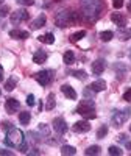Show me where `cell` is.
Wrapping results in <instances>:
<instances>
[{
  "mask_svg": "<svg viewBox=\"0 0 131 156\" xmlns=\"http://www.w3.org/2000/svg\"><path fill=\"white\" fill-rule=\"evenodd\" d=\"M112 6H114L115 9L122 8V6H123V0H112Z\"/></svg>",
  "mask_w": 131,
  "mask_h": 156,
  "instance_id": "836d02e7",
  "label": "cell"
},
{
  "mask_svg": "<svg viewBox=\"0 0 131 156\" xmlns=\"http://www.w3.org/2000/svg\"><path fill=\"white\" fill-rule=\"evenodd\" d=\"M62 59H64V64H67V66L73 64V61H75V55H73V51H72V50H67V51L64 53Z\"/></svg>",
  "mask_w": 131,
  "mask_h": 156,
  "instance_id": "44dd1931",
  "label": "cell"
},
{
  "mask_svg": "<svg viewBox=\"0 0 131 156\" xmlns=\"http://www.w3.org/2000/svg\"><path fill=\"white\" fill-rule=\"evenodd\" d=\"M98 36H100V39H101L103 42H109L111 39L114 37V33H112L111 30H106V31H101Z\"/></svg>",
  "mask_w": 131,
  "mask_h": 156,
  "instance_id": "603a6c76",
  "label": "cell"
},
{
  "mask_svg": "<svg viewBox=\"0 0 131 156\" xmlns=\"http://www.w3.org/2000/svg\"><path fill=\"white\" fill-rule=\"evenodd\" d=\"M16 84H17V78H16V76H11L9 80L5 83V89L9 92V90H12V89L16 87Z\"/></svg>",
  "mask_w": 131,
  "mask_h": 156,
  "instance_id": "484cf974",
  "label": "cell"
},
{
  "mask_svg": "<svg viewBox=\"0 0 131 156\" xmlns=\"http://www.w3.org/2000/svg\"><path fill=\"white\" fill-rule=\"evenodd\" d=\"M126 150H131V140L126 142Z\"/></svg>",
  "mask_w": 131,
  "mask_h": 156,
  "instance_id": "b9f144b4",
  "label": "cell"
},
{
  "mask_svg": "<svg viewBox=\"0 0 131 156\" xmlns=\"http://www.w3.org/2000/svg\"><path fill=\"white\" fill-rule=\"evenodd\" d=\"M2 126H3V129H6V131H8L9 128H12V123H9V122H3Z\"/></svg>",
  "mask_w": 131,
  "mask_h": 156,
  "instance_id": "74e56055",
  "label": "cell"
},
{
  "mask_svg": "<svg viewBox=\"0 0 131 156\" xmlns=\"http://www.w3.org/2000/svg\"><path fill=\"white\" fill-rule=\"evenodd\" d=\"M9 12V6L8 5H2L0 6V17H6Z\"/></svg>",
  "mask_w": 131,
  "mask_h": 156,
  "instance_id": "4dcf8cb0",
  "label": "cell"
},
{
  "mask_svg": "<svg viewBox=\"0 0 131 156\" xmlns=\"http://www.w3.org/2000/svg\"><path fill=\"white\" fill-rule=\"evenodd\" d=\"M75 153H76V150L72 145H62L61 147V154H64V156H73Z\"/></svg>",
  "mask_w": 131,
  "mask_h": 156,
  "instance_id": "7402d4cb",
  "label": "cell"
},
{
  "mask_svg": "<svg viewBox=\"0 0 131 156\" xmlns=\"http://www.w3.org/2000/svg\"><path fill=\"white\" fill-rule=\"evenodd\" d=\"M128 9H129V11H131V5H129V6H128Z\"/></svg>",
  "mask_w": 131,
  "mask_h": 156,
  "instance_id": "ee69618b",
  "label": "cell"
},
{
  "mask_svg": "<svg viewBox=\"0 0 131 156\" xmlns=\"http://www.w3.org/2000/svg\"><path fill=\"white\" fill-rule=\"evenodd\" d=\"M81 8H83V14L89 20H94L100 16L103 9V2L101 0H81Z\"/></svg>",
  "mask_w": 131,
  "mask_h": 156,
  "instance_id": "6da1fadb",
  "label": "cell"
},
{
  "mask_svg": "<svg viewBox=\"0 0 131 156\" xmlns=\"http://www.w3.org/2000/svg\"><path fill=\"white\" fill-rule=\"evenodd\" d=\"M72 129H73L75 133H87L89 129H90V123L87 120H78V122L73 123Z\"/></svg>",
  "mask_w": 131,
  "mask_h": 156,
  "instance_id": "9c48e42d",
  "label": "cell"
},
{
  "mask_svg": "<svg viewBox=\"0 0 131 156\" xmlns=\"http://www.w3.org/2000/svg\"><path fill=\"white\" fill-rule=\"evenodd\" d=\"M129 58H131V53H129Z\"/></svg>",
  "mask_w": 131,
  "mask_h": 156,
  "instance_id": "bcb514c9",
  "label": "cell"
},
{
  "mask_svg": "<svg viewBox=\"0 0 131 156\" xmlns=\"http://www.w3.org/2000/svg\"><path fill=\"white\" fill-rule=\"evenodd\" d=\"M0 94H2V90H0Z\"/></svg>",
  "mask_w": 131,
  "mask_h": 156,
  "instance_id": "7dc6e473",
  "label": "cell"
},
{
  "mask_svg": "<svg viewBox=\"0 0 131 156\" xmlns=\"http://www.w3.org/2000/svg\"><path fill=\"white\" fill-rule=\"evenodd\" d=\"M30 19V12L27 9H17L14 12H11V23L12 25H19L23 20H28Z\"/></svg>",
  "mask_w": 131,
  "mask_h": 156,
  "instance_id": "52a82bcc",
  "label": "cell"
},
{
  "mask_svg": "<svg viewBox=\"0 0 131 156\" xmlns=\"http://www.w3.org/2000/svg\"><path fill=\"white\" fill-rule=\"evenodd\" d=\"M108 153L112 154V156H120V154H123V151H122L119 147H115V145H111V147L108 148Z\"/></svg>",
  "mask_w": 131,
  "mask_h": 156,
  "instance_id": "f546056e",
  "label": "cell"
},
{
  "mask_svg": "<svg viewBox=\"0 0 131 156\" xmlns=\"http://www.w3.org/2000/svg\"><path fill=\"white\" fill-rule=\"evenodd\" d=\"M9 37H12V39H27V37H30V33L23 31V30H11Z\"/></svg>",
  "mask_w": 131,
  "mask_h": 156,
  "instance_id": "e0dca14e",
  "label": "cell"
},
{
  "mask_svg": "<svg viewBox=\"0 0 131 156\" xmlns=\"http://www.w3.org/2000/svg\"><path fill=\"white\" fill-rule=\"evenodd\" d=\"M129 131H131V125H129Z\"/></svg>",
  "mask_w": 131,
  "mask_h": 156,
  "instance_id": "f6af8a7d",
  "label": "cell"
},
{
  "mask_svg": "<svg viewBox=\"0 0 131 156\" xmlns=\"http://www.w3.org/2000/svg\"><path fill=\"white\" fill-rule=\"evenodd\" d=\"M100 147L98 145H90V147H87L86 150H84V154H87V156H92V154H100Z\"/></svg>",
  "mask_w": 131,
  "mask_h": 156,
  "instance_id": "d4e9b609",
  "label": "cell"
},
{
  "mask_svg": "<svg viewBox=\"0 0 131 156\" xmlns=\"http://www.w3.org/2000/svg\"><path fill=\"white\" fill-rule=\"evenodd\" d=\"M19 5H23V6H31L34 5V0H17Z\"/></svg>",
  "mask_w": 131,
  "mask_h": 156,
  "instance_id": "d6a6232c",
  "label": "cell"
},
{
  "mask_svg": "<svg viewBox=\"0 0 131 156\" xmlns=\"http://www.w3.org/2000/svg\"><path fill=\"white\" fill-rule=\"evenodd\" d=\"M111 20L119 28H125V25H126V17L122 14V12H112V14H111Z\"/></svg>",
  "mask_w": 131,
  "mask_h": 156,
  "instance_id": "8fae6325",
  "label": "cell"
},
{
  "mask_svg": "<svg viewBox=\"0 0 131 156\" xmlns=\"http://www.w3.org/2000/svg\"><path fill=\"white\" fill-rule=\"evenodd\" d=\"M45 22H47V17H45V14H41V16H37L33 22H31V30H39V28H42L44 25H45Z\"/></svg>",
  "mask_w": 131,
  "mask_h": 156,
  "instance_id": "5bb4252c",
  "label": "cell"
},
{
  "mask_svg": "<svg viewBox=\"0 0 131 156\" xmlns=\"http://www.w3.org/2000/svg\"><path fill=\"white\" fill-rule=\"evenodd\" d=\"M104 69H106V62H104V59H95L92 62V73L94 75H101L104 72Z\"/></svg>",
  "mask_w": 131,
  "mask_h": 156,
  "instance_id": "7c38bea8",
  "label": "cell"
},
{
  "mask_svg": "<svg viewBox=\"0 0 131 156\" xmlns=\"http://www.w3.org/2000/svg\"><path fill=\"white\" fill-rule=\"evenodd\" d=\"M25 142V137H23V133L17 128H9L8 133H6V137H5V144L8 147H12V148H19V145Z\"/></svg>",
  "mask_w": 131,
  "mask_h": 156,
  "instance_id": "3957f363",
  "label": "cell"
},
{
  "mask_svg": "<svg viewBox=\"0 0 131 156\" xmlns=\"http://www.w3.org/2000/svg\"><path fill=\"white\" fill-rule=\"evenodd\" d=\"M81 20L80 14L75 11H67V9H64V11H59L56 17H55V23H56V27L59 28H66V27H69V25L72 23H78Z\"/></svg>",
  "mask_w": 131,
  "mask_h": 156,
  "instance_id": "7a4b0ae2",
  "label": "cell"
},
{
  "mask_svg": "<svg viewBox=\"0 0 131 156\" xmlns=\"http://www.w3.org/2000/svg\"><path fill=\"white\" fill-rule=\"evenodd\" d=\"M53 129L58 134H64L69 129V126H67V123H66V120L62 117H55L53 119Z\"/></svg>",
  "mask_w": 131,
  "mask_h": 156,
  "instance_id": "ba28073f",
  "label": "cell"
},
{
  "mask_svg": "<svg viewBox=\"0 0 131 156\" xmlns=\"http://www.w3.org/2000/svg\"><path fill=\"white\" fill-rule=\"evenodd\" d=\"M123 100H125V101H131V87L123 94Z\"/></svg>",
  "mask_w": 131,
  "mask_h": 156,
  "instance_id": "8d00e7d4",
  "label": "cell"
},
{
  "mask_svg": "<svg viewBox=\"0 0 131 156\" xmlns=\"http://www.w3.org/2000/svg\"><path fill=\"white\" fill-rule=\"evenodd\" d=\"M76 114H81L84 119H95V103H94V100L92 98H86V100H83L80 105H78V108H76Z\"/></svg>",
  "mask_w": 131,
  "mask_h": 156,
  "instance_id": "277c9868",
  "label": "cell"
},
{
  "mask_svg": "<svg viewBox=\"0 0 131 156\" xmlns=\"http://www.w3.org/2000/svg\"><path fill=\"white\" fill-rule=\"evenodd\" d=\"M119 37L122 39V41H128V39L131 37V30L120 28V30H119Z\"/></svg>",
  "mask_w": 131,
  "mask_h": 156,
  "instance_id": "4316f807",
  "label": "cell"
},
{
  "mask_svg": "<svg viewBox=\"0 0 131 156\" xmlns=\"http://www.w3.org/2000/svg\"><path fill=\"white\" fill-rule=\"evenodd\" d=\"M89 89L92 90V92H101V90L106 89V81L104 80H95L92 84L89 86Z\"/></svg>",
  "mask_w": 131,
  "mask_h": 156,
  "instance_id": "2e32d148",
  "label": "cell"
},
{
  "mask_svg": "<svg viewBox=\"0 0 131 156\" xmlns=\"http://www.w3.org/2000/svg\"><path fill=\"white\" fill-rule=\"evenodd\" d=\"M2 3H3V0H0V5H2Z\"/></svg>",
  "mask_w": 131,
  "mask_h": 156,
  "instance_id": "7bdbcfd3",
  "label": "cell"
},
{
  "mask_svg": "<svg viewBox=\"0 0 131 156\" xmlns=\"http://www.w3.org/2000/svg\"><path fill=\"white\" fill-rule=\"evenodd\" d=\"M117 139H119V140H126V134H120Z\"/></svg>",
  "mask_w": 131,
  "mask_h": 156,
  "instance_id": "60d3db41",
  "label": "cell"
},
{
  "mask_svg": "<svg viewBox=\"0 0 131 156\" xmlns=\"http://www.w3.org/2000/svg\"><path fill=\"white\" fill-rule=\"evenodd\" d=\"M34 78L41 86H48L53 80V70H41L34 75Z\"/></svg>",
  "mask_w": 131,
  "mask_h": 156,
  "instance_id": "8992f818",
  "label": "cell"
},
{
  "mask_svg": "<svg viewBox=\"0 0 131 156\" xmlns=\"http://www.w3.org/2000/svg\"><path fill=\"white\" fill-rule=\"evenodd\" d=\"M5 108H6V112H8V114H14V112H17V111H19L20 103H19L16 98H6Z\"/></svg>",
  "mask_w": 131,
  "mask_h": 156,
  "instance_id": "30bf717a",
  "label": "cell"
},
{
  "mask_svg": "<svg viewBox=\"0 0 131 156\" xmlns=\"http://www.w3.org/2000/svg\"><path fill=\"white\" fill-rule=\"evenodd\" d=\"M30 119H31V114H30L28 111H22V112L19 114V122H20L22 125H28V123H30Z\"/></svg>",
  "mask_w": 131,
  "mask_h": 156,
  "instance_id": "ffe728a7",
  "label": "cell"
},
{
  "mask_svg": "<svg viewBox=\"0 0 131 156\" xmlns=\"http://www.w3.org/2000/svg\"><path fill=\"white\" fill-rule=\"evenodd\" d=\"M86 36V30H80V31H76V33H73L69 39H70V42H78L80 39H83Z\"/></svg>",
  "mask_w": 131,
  "mask_h": 156,
  "instance_id": "cb8c5ba5",
  "label": "cell"
},
{
  "mask_svg": "<svg viewBox=\"0 0 131 156\" xmlns=\"http://www.w3.org/2000/svg\"><path fill=\"white\" fill-rule=\"evenodd\" d=\"M75 78H78V80H86L87 78V73L84 72V70H73V72H70Z\"/></svg>",
  "mask_w": 131,
  "mask_h": 156,
  "instance_id": "f1b7e54d",
  "label": "cell"
},
{
  "mask_svg": "<svg viewBox=\"0 0 131 156\" xmlns=\"http://www.w3.org/2000/svg\"><path fill=\"white\" fill-rule=\"evenodd\" d=\"M56 106V100H55V94H48V97H47V100H45V109L47 111H50V109H53Z\"/></svg>",
  "mask_w": 131,
  "mask_h": 156,
  "instance_id": "ac0fdd59",
  "label": "cell"
},
{
  "mask_svg": "<svg viewBox=\"0 0 131 156\" xmlns=\"http://www.w3.org/2000/svg\"><path fill=\"white\" fill-rule=\"evenodd\" d=\"M2 80H3V67L0 66V81H2Z\"/></svg>",
  "mask_w": 131,
  "mask_h": 156,
  "instance_id": "ab89813d",
  "label": "cell"
},
{
  "mask_svg": "<svg viewBox=\"0 0 131 156\" xmlns=\"http://www.w3.org/2000/svg\"><path fill=\"white\" fill-rule=\"evenodd\" d=\"M39 129H41V133H42L44 136H47V137H48V134H50V129H48V126H47L45 123H39Z\"/></svg>",
  "mask_w": 131,
  "mask_h": 156,
  "instance_id": "1f68e13d",
  "label": "cell"
},
{
  "mask_svg": "<svg viewBox=\"0 0 131 156\" xmlns=\"http://www.w3.org/2000/svg\"><path fill=\"white\" fill-rule=\"evenodd\" d=\"M41 42H44V44H53L55 42V36L51 34V33H45V34H41L37 37Z\"/></svg>",
  "mask_w": 131,
  "mask_h": 156,
  "instance_id": "d6986e66",
  "label": "cell"
},
{
  "mask_svg": "<svg viewBox=\"0 0 131 156\" xmlns=\"http://www.w3.org/2000/svg\"><path fill=\"white\" fill-rule=\"evenodd\" d=\"M61 92L67 97L69 100H76V92H75V89L69 84H62L61 86Z\"/></svg>",
  "mask_w": 131,
  "mask_h": 156,
  "instance_id": "4fadbf2b",
  "label": "cell"
},
{
  "mask_svg": "<svg viewBox=\"0 0 131 156\" xmlns=\"http://www.w3.org/2000/svg\"><path fill=\"white\" fill-rule=\"evenodd\" d=\"M0 154H9V156H12V151H9V150H0Z\"/></svg>",
  "mask_w": 131,
  "mask_h": 156,
  "instance_id": "f35d334b",
  "label": "cell"
},
{
  "mask_svg": "<svg viewBox=\"0 0 131 156\" xmlns=\"http://www.w3.org/2000/svg\"><path fill=\"white\" fill-rule=\"evenodd\" d=\"M129 114H131V108H126L125 111H115V112L112 114V117H111V123H112V126H115V128L122 126V125L128 120Z\"/></svg>",
  "mask_w": 131,
  "mask_h": 156,
  "instance_id": "5b68a950",
  "label": "cell"
},
{
  "mask_svg": "<svg viewBox=\"0 0 131 156\" xmlns=\"http://www.w3.org/2000/svg\"><path fill=\"white\" fill-rule=\"evenodd\" d=\"M45 61H47V51L45 50H36V53L33 55V62L44 64Z\"/></svg>",
  "mask_w": 131,
  "mask_h": 156,
  "instance_id": "9a60e30c",
  "label": "cell"
},
{
  "mask_svg": "<svg viewBox=\"0 0 131 156\" xmlns=\"http://www.w3.org/2000/svg\"><path fill=\"white\" fill-rule=\"evenodd\" d=\"M106 134H108V125H101L98 128V131H97V137L98 139H103Z\"/></svg>",
  "mask_w": 131,
  "mask_h": 156,
  "instance_id": "83f0119b",
  "label": "cell"
},
{
  "mask_svg": "<svg viewBox=\"0 0 131 156\" xmlns=\"http://www.w3.org/2000/svg\"><path fill=\"white\" fill-rule=\"evenodd\" d=\"M34 103H36L34 95H31V94H30V95L27 97V105H28V106H34Z\"/></svg>",
  "mask_w": 131,
  "mask_h": 156,
  "instance_id": "e575fe53",
  "label": "cell"
},
{
  "mask_svg": "<svg viewBox=\"0 0 131 156\" xmlns=\"http://www.w3.org/2000/svg\"><path fill=\"white\" fill-rule=\"evenodd\" d=\"M27 150H28L27 142H22V144L19 145V151H20V153H27Z\"/></svg>",
  "mask_w": 131,
  "mask_h": 156,
  "instance_id": "d590c367",
  "label": "cell"
}]
</instances>
